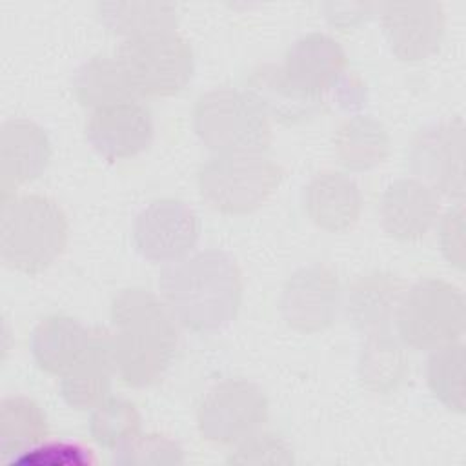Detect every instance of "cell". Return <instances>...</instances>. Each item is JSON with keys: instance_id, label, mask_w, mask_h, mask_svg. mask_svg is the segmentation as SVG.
I'll return each instance as SVG.
<instances>
[{"instance_id": "cell-32", "label": "cell", "mask_w": 466, "mask_h": 466, "mask_svg": "<svg viewBox=\"0 0 466 466\" xmlns=\"http://www.w3.org/2000/svg\"><path fill=\"white\" fill-rule=\"evenodd\" d=\"M441 248L446 260L459 269L464 266V208L459 202L441 224Z\"/></svg>"}, {"instance_id": "cell-31", "label": "cell", "mask_w": 466, "mask_h": 466, "mask_svg": "<svg viewBox=\"0 0 466 466\" xmlns=\"http://www.w3.org/2000/svg\"><path fill=\"white\" fill-rule=\"evenodd\" d=\"M235 464H291L293 451L288 442L275 433L255 431L242 439L228 459Z\"/></svg>"}, {"instance_id": "cell-8", "label": "cell", "mask_w": 466, "mask_h": 466, "mask_svg": "<svg viewBox=\"0 0 466 466\" xmlns=\"http://www.w3.org/2000/svg\"><path fill=\"white\" fill-rule=\"evenodd\" d=\"M268 419V399L246 379H226L208 390L197 411V426L206 441L238 444Z\"/></svg>"}, {"instance_id": "cell-12", "label": "cell", "mask_w": 466, "mask_h": 466, "mask_svg": "<svg viewBox=\"0 0 466 466\" xmlns=\"http://www.w3.org/2000/svg\"><path fill=\"white\" fill-rule=\"evenodd\" d=\"M340 306V284L337 275L322 264L299 269L286 282L280 309L286 322L302 333L328 328Z\"/></svg>"}, {"instance_id": "cell-1", "label": "cell", "mask_w": 466, "mask_h": 466, "mask_svg": "<svg viewBox=\"0 0 466 466\" xmlns=\"http://www.w3.org/2000/svg\"><path fill=\"white\" fill-rule=\"evenodd\" d=\"M115 373L133 388L158 382L167 371L178 329L167 304L142 288L122 289L111 306Z\"/></svg>"}, {"instance_id": "cell-17", "label": "cell", "mask_w": 466, "mask_h": 466, "mask_svg": "<svg viewBox=\"0 0 466 466\" xmlns=\"http://www.w3.org/2000/svg\"><path fill=\"white\" fill-rule=\"evenodd\" d=\"M309 218L326 231H346L360 217L362 195L357 182L339 171L317 173L304 189Z\"/></svg>"}, {"instance_id": "cell-25", "label": "cell", "mask_w": 466, "mask_h": 466, "mask_svg": "<svg viewBox=\"0 0 466 466\" xmlns=\"http://www.w3.org/2000/svg\"><path fill=\"white\" fill-rule=\"evenodd\" d=\"M49 431L42 408L22 395L4 397L0 402V451L2 455L20 453L42 441Z\"/></svg>"}, {"instance_id": "cell-18", "label": "cell", "mask_w": 466, "mask_h": 466, "mask_svg": "<svg viewBox=\"0 0 466 466\" xmlns=\"http://www.w3.org/2000/svg\"><path fill=\"white\" fill-rule=\"evenodd\" d=\"M115 373L111 333L93 329L91 344L84 357L62 375L60 391L64 400L76 410H91L104 402L111 391V375Z\"/></svg>"}, {"instance_id": "cell-7", "label": "cell", "mask_w": 466, "mask_h": 466, "mask_svg": "<svg viewBox=\"0 0 466 466\" xmlns=\"http://www.w3.org/2000/svg\"><path fill=\"white\" fill-rule=\"evenodd\" d=\"M115 58L137 96L177 95L193 76L191 46L175 31L126 38Z\"/></svg>"}, {"instance_id": "cell-5", "label": "cell", "mask_w": 466, "mask_h": 466, "mask_svg": "<svg viewBox=\"0 0 466 466\" xmlns=\"http://www.w3.org/2000/svg\"><path fill=\"white\" fill-rule=\"evenodd\" d=\"M282 167L264 151L217 153L198 171L202 198L222 213H249L279 187Z\"/></svg>"}, {"instance_id": "cell-15", "label": "cell", "mask_w": 466, "mask_h": 466, "mask_svg": "<svg viewBox=\"0 0 466 466\" xmlns=\"http://www.w3.org/2000/svg\"><path fill=\"white\" fill-rule=\"evenodd\" d=\"M441 209L439 193L419 178L391 182L380 200V224L397 240L422 238Z\"/></svg>"}, {"instance_id": "cell-20", "label": "cell", "mask_w": 466, "mask_h": 466, "mask_svg": "<svg viewBox=\"0 0 466 466\" xmlns=\"http://www.w3.org/2000/svg\"><path fill=\"white\" fill-rule=\"evenodd\" d=\"M404 291V282L395 275H366L350 289L348 317L353 326L366 335L388 329L390 320L395 319Z\"/></svg>"}, {"instance_id": "cell-27", "label": "cell", "mask_w": 466, "mask_h": 466, "mask_svg": "<svg viewBox=\"0 0 466 466\" xmlns=\"http://www.w3.org/2000/svg\"><path fill=\"white\" fill-rule=\"evenodd\" d=\"M426 379L431 393L450 410L464 411V346L448 342L433 350L428 359Z\"/></svg>"}, {"instance_id": "cell-13", "label": "cell", "mask_w": 466, "mask_h": 466, "mask_svg": "<svg viewBox=\"0 0 466 466\" xmlns=\"http://www.w3.org/2000/svg\"><path fill=\"white\" fill-rule=\"evenodd\" d=\"M379 11L384 36L397 58L424 60L439 49L446 25L439 2L382 4Z\"/></svg>"}, {"instance_id": "cell-16", "label": "cell", "mask_w": 466, "mask_h": 466, "mask_svg": "<svg viewBox=\"0 0 466 466\" xmlns=\"http://www.w3.org/2000/svg\"><path fill=\"white\" fill-rule=\"evenodd\" d=\"M51 160L47 133L25 118H11L0 131V184L4 198L20 184L38 178Z\"/></svg>"}, {"instance_id": "cell-29", "label": "cell", "mask_w": 466, "mask_h": 466, "mask_svg": "<svg viewBox=\"0 0 466 466\" xmlns=\"http://www.w3.org/2000/svg\"><path fill=\"white\" fill-rule=\"evenodd\" d=\"M115 464H182L184 451L180 444L167 435L138 433L129 442L113 450Z\"/></svg>"}, {"instance_id": "cell-14", "label": "cell", "mask_w": 466, "mask_h": 466, "mask_svg": "<svg viewBox=\"0 0 466 466\" xmlns=\"http://www.w3.org/2000/svg\"><path fill=\"white\" fill-rule=\"evenodd\" d=\"M280 69L297 93L324 100L346 73V55L331 36L309 33L289 46Z\"/></svg>"}, {"instance_id": "cell-2", "label": "cell", "mask_w": 466, "mask_h": 466, "mask_svg": "<svg viewBox=\"0 0 466 466\" xmlns=\"http://www.w3.org/2000/svg\"><path fill=\"white\" fill-rule=\"evenodd\" d=\"M158 286L173 317L198 333L228 326L242 300L240 271L220 249H204L169 264Z\"/></svg>"}, {"instance_id": "cell-30", "label": "cell", "mask_w": 466, "mask_h": 466, "mask_svg": "<svg viewBox=\"0 0 466 466\" xmlns=\"http://www.w3.org/2000/svg\"><path fill=\"white\" fill-rule=\"evenodd\" d=\"M93 462L91 450L69 441H44L9 459V464L16 466H87Z\"/></svg>"}, {"instance_id": "cell-3", "label": "cell", "mask_w": 466, "mask_h": 466, "mask_svg": "<svg viewBox=\"0 0 466 466\" xmlns=\"http://www.w3.org/2000/svg\"><path fill=\"white\" fill-rule=\"evenodd\" d=\"M67 235V217L53 198L44 195L4 198L0 255L9 268L29 275L44 271L62 255Z\"/></svg>"}, {"instance_id": "cell-4", "label": "cell", "mask_w": 466, "mask_h": 466, "mask_svg": "<svg viewBox=\"0 0 466 466\" xmlns=\"http://www.w3.org/2000/svg\"><path fill=\"white\" fill-rule=\"evenodd\" d=\"M193 127L215 153L266 151L271 144L269 116L244 89L217 87L198 96Z\"/></svg>"}, {"instance_id": "cell-19", "label": "cell", "mask_w": 466, "mask_h": 466, "mask_svg": "<svg viewBox=\"0 0 466 466\" xmlns=\"http://www.w3.org/2000/svg\"><path fill=\"white\" fill-rule=\"evenodd\" d=\"M93 329L67 315H51L36 324L31 351L40 370L51 375L67 373L87 351Z\"/></svg>"}, {"instance_id": "cell-11", "label": "cell", "mask_w": 466, "mask_h": 466, "mask_svg": "<svg viewBox=\"0 0 466 466\" xmlns=\"http://www.w3.org/2000/svg\"><path fill=\"white\" fill-rule=\"evenodd\" d=\"M86 138L109 162L131 158L153 142L151 111L135 98L93 109L86 124Z\"/></svg>"}, {"instance_id": "cell-6", "label": "cell", "mask_w": 466, "mask_h": 466, "mask_svg": "<svg viewBox=\"0 0 466 466\" xmlns=\"http://www.w3.org/2000/svg\"><path fill=\"white\" fill-rule=\"evenodd\" d=\"M397 329L413 350H435L464 333V297L441 279H424L408 288L399 302Z\"/></svg>"}, {"instance_id": "cell-24", "label": "cell", "mask_w": 466, "mask_h": 466, "mask_svg": "<svg viewBox=\"0 0 466 466\" xmlns=\"http://www.w3.org/2000/svg\"><path fill=\"white\" fill-rule=\"evenodd\" d=\"M73 89L76 100L84 107L91 109L122 100H133L137 96L115 56H93L84 62L75 73Z\"/></svg>"}, {"instance_id": "cell-23", "label": "cell", "mask_w": 466, "mask_h": 466, "mask_svg": "<svg viewBox=\"0 0 466 466\" xmlns=\"http://www.w3.org/2000/svg\"><path fill=\"white\" fill-rule=\"evenodd\" d=\"M390 138L384 126L370 115L348 118L335 135V151L350 171H368L388 155Z\"/></svg>"}, {"instance_id": "cell-10", "label": "cell", "mask_w": 466, "mask_h": 466, "mask_svg": "<svg viewBox=\"0 0 466 466\" xmlns=\"http://www.w3.org/2000/svg\"><path fill=\"white\" fill-rule=\"evenodd\" d=\"M133 240L151 262L173 264L189 255L198 240V218L182 200L158 198L135 218Z\"/></svg>"}, {"instance_id": "cell-28", "label": "cell", "mask_w": 466, "mask_h": 466, "mask_svg": "<svg viewBox=\"0 0 466 466\" xmlns=\"http://www.w3.org/2000/svg\"><path fill=\"white\" fill-rule=\"evenodd\" d=\"M89 431L100 446L116 450L140 433V413L137 406L126 399H106L95 408Z\"/></svg>"}, {"instance_id": "cell-22", "label": "cell", "mask_w": 466, "mask_h": 466, "mask_svg": "<svg viewBox=\"0 0 466 466\" xmlns=\"http://www.w3.org/2000/svg\"><path fill=\"white\" fill-rule=\"evenodd\" d=\"M102 24L126 38L175 31L177 5L166 2H104L98 4Z\"/></svg>"}, {"instance_id": "cell-9", "label": "cell", "mask_w": 466, "mask_h": 466, "mask_svg": "<svg viewBox=\"0 0 466 466\" xmlns=\"http://www.w3.org/2000/svg\"><path fill=\"white\" fill-rule=\"evenodd\" d=\"M410 171L420 182L450 198L464 195V124L462 118L422 127L408 149Z\"/></svg>"}, {"instance_id": "cell-26", "label": "cell", "mask_w": 466, "mask_h": 466, "mask_svg": "<svg viewBox=\"0 0 466 466\" xmlns=\"http://www.w3.org/2000/svg\"><path fill=\"white\" fill-rule=\"evenodd\" d=\"M359 375L366 388L386 393L397 388L406 375V359L388 329L366 335L360 351Z\"/></svg>"}, {"instance_id": "cell-21", "label": "cell", "mask_w": 466, "mask_h": 466, "mask_svg": "<svg viewBox=\"0 0 466 466\" xmlns=\"http://www.w3.org/2000/svg\"><path fill=\"white\" fill-rule=\"evenodd\" d=\"M246 91L260 104L268 116L295 124L322 111L324 100H315L297 93L284 78L280 66L262 64L255 67L246 82Z\"/></svg>"}]
</instances>
